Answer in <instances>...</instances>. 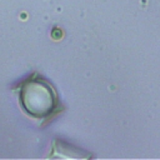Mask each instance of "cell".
I'll return each instance as SVG.
<instances>
[{
  "label": "cell",
  "instance_id": "cell-1",
  "mask_svg": "<svg viewBox=\"0 0 160 160\" xmlns=\"http://www.w3.org/2000/svg\"><path fill=\"white\" fill-rule=\"evenodd\" d=\"M20 102L24 111L35 119H48L59 111V100L54 88L44 79L32 76L20 88Z\"/></svg>",
  "mask_w": 160,
  "mask_h": 160
}]
</instances>
